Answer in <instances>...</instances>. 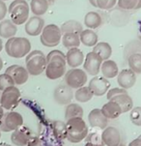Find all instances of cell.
I'll return each mask as SVG.
<instances>
[{"mask_svg": "<svg viewBox=\"0 0 141 146\" xmlns=\"http://www.w3.org/2000/svg\"><path fill=\"white\" fill-rule=\"evenodd\" d=\"M48 65L46 68V76L48 80H55L66 74L67 60L66 55L59 49L51 50L46 55Z\"/></svg>", "mask_w": 141, "mask_h": 146, "instance_id": "1", "label": "cell"}, {"mask_svg": "<svg viewBox=\"0 0 141 146\" xmlns=\"http://www.w3.org/2000/svg\"><path fill=\"white\" fill-rule=\"evenodd\" d=\"M67 139L71 143H78L88 135V127L81 117L71 118L66 121Z\"/></svg>", "mask_w": 141, "mask_h": 146, "instance_id": "2", "label": "cell"}, {"mask_svg": "<svg viewBox=\"0 0 141 146\" xmlns=\"http://www.w3.org/2000/svg\"><path fill=\"white\" fill-rule=\"evenodd\" d=\"M5 50L10 57L19 59L26 56L31 51V43L27 38L13 37L7 40Z\"/></svg>", "mask_w": 141, "mask_h": 146, "instance_id": "3", "label": "cell"}, {"mask_svg": "<svg viewBox=\"0 0 141 146\" xmlns=\"http://www.w3.org/2000/svg\"><path fill=\"white\" fill-rule=\"evenodd\" d=\"M26 70L31 76H40L46 71L48 61L46 56L41 50H32L26 55L25 58Z\"/></svg>", "mask_w": 141, "mask_h": 146, "instance_id": "4", "label": "cell"}, {"mask_svg": "<svg viewBox=\"0 0 141 146\" xmlns=\"http://www.w3.org/2000/svg\"><path fill=\"white\" fill-rule=\"evenodd\" d=\"M29 12L30 6L25 0H14L8 8L11 21L16 25H21L28 21Z\"/></svg>", "mask_w": 141, "mask_h": 146, "instance_id": "5", "label": "cell"}, {"mask_svg": "<svg viewBox=\"0 0 141 146\" xmlns=\"http://www.w3.org/2000/svg\"><path fill=\"white\" fill-rule=\"evenodd\" d=\"M63 33L61 28L56 24H48L44 27L41 33L40 40L43 46L46 48H54L58 46L62 40Z\"/></svg>", "mask_w": 141, "mask_h": 146, "instance_id": "6", "label": "cell"}, {"mask_svg": "<svg viewBox=\"0 0 141 146\" xmlns=\"http://www.w3.org/2000/svg\"><path fill=\"white\" fill-rule=\"evenodd\" d=\"M21 91L16 86H11L2 91L1 99H0V105L4 110H14L19 106L21 102Z\"/></svg>", "mask_w": 141, "mask_h": 146, "instance_id": "7", "label": "cell"}, {"mask_svg": "<svg viewBox=\"0 0 141 146\" xmlns=\"http://www.w3.org/2000/svg\"><path fill=\"white\" fill-rule=\"evenodd\" d=\"M23 125V117L19 112L11 110L5 113L0 120V131L5 133L14 132Z\"/></svg>", "mask_w": 141, "mask_h": 146, "instance_id": "8", "label": "cell"}, {"mask_svg": "<svg viewBox=\"0 0 141 146\" xmlns=\"http://www.w3.org/2000/svg\"><path fill=\"white\" fill-rule=\"evenodd\" d=\"M65 83L71 89H78L85 86L87 82V73L78 68H73L66 72L64 76Z\"/></svg>", "mask_w": 141, "mask_h": 146, "instance_id": "9", "label": "cell"}, {"mask_svg": "<svg viewBox=\"0 0 141 146\" xmlns=\"http://www.w3.org/2000/svg\"><path fill=\"white\" fill-rule=\"evenodd\" d=\"M103 62V59L98 53L91 51V52H88L87 55H86L85 60H84L83 69L89 75L96 76L100 73Z\"/></svg>", "mask_w": 141, "mask_h": 146, "instance_id": "10", "label": "cell"}, {"mask_svg": "<svg viewBox=\"0 0 141 146\" xmlns=\"http://www.w3.org/2000/svg\"><path fill=\"white\" fill-rule=\"evenodd\" d=\"M73 98V89L69 87L67 84L58 85L53 91V99L58 105L60 106H68L71 104Z\"/></svg>", "mask_w": 141, "mask_h": 146, "instance_id": "11", "label": "cell"}, {"mask_svg": "<svg viewBox=\"0 0 141 146\" xmlns=\"http://www.w3.org/2000/svg\"><path fill=\"white\" fill-rule=\"evenodd\" d=\"M88 87L91 89L94 96L101 97V96H103L105 94L107 93V91L109 90L110 82L105 76H96L95 78H93L89 81Z\"/></svg>", "mask_w": 141, "mask_h": 146, "instance_id": "12", "label": "cell"}, {"mask_svg": "<svg viewBox=\"0 0 141 146\" xmlns=\"http://www.w3.org/2000/svg\"><path fill=\"white\" fill-rule=\"evenodd\" d=\"M34 135L32 132L27 127L21 126L18 130L14 131L11 135L12 143L16 146H26L33 139Z\"/></svg>", "mask_w": 141, "mask_h": 146, "instance_id": "13", "label": "cell"}, {"mask_svg": "<svg viewBox=\"0 0 141 146\" xmlns=\"http://www.w3.org/2000/svg\"><path fill=\"white\" fill-rule=\"evenodd\" d=\"M5 73L8 74L14 80L15 83L17 85H22L28 80L29 73L26 70V68L19 65H12L8 67L5 71Z\"/></svg>", "mask_w": 141, "mask_h": 146, "instance_id": "14", "label": "cell"}, {"mask_svg": "<svg viewBox=\"0 0 141 146\" xmlns=\"http://www.w3.org/2000/svg\"><path fill=\"white\" fill-rule=\"evenodd\" d=\"M101 141L106 146H119L121 143V135L117 128L106 127L101 133Z\"/></svg>", "mask_w": 141, "mask_h": 146, "instance_id": "15", "label": "cell"}, {"mask_svg": "<svg viewBox=\"0 0 141 146\" xmlns=\"http://www.w3.org/2000/svg\"><path fill=\"white\" fill-rule=\"evenodd\" d=\"M117 82L123 89L132 88L136 82V74L130 69H124L118 74Z\"/></svg>", "mask_w": 141, "mask_h": 146, "instance_id": "16", "label": "cell"}, {"mask_svg": "<svg viewBox=\"0 0 141 146\" xmlns=\"http://www.w3.org/2000/svg\"><path fill=\"white\" fill-rule=\"evenodd\" d=\"M88 121L92 128H98L101 130H105L108 124V119L103 115V111L100 108H94L89 112Z\"/></svg>", "mask_w": 141, "mask_h": 146, "instance_id": "17", "label": "cell"}, {"mask_svg": "<svg viewBox=\"0 0 141 146\" xmlns=\"http://www.w3.org/2000/svg\"><path fill=\"white\" fill-rule=\"evenodd\" d=\"M44 27V21L41 17L34 16L28 19L25 23V32L27 35L30 36H38L41 35Z\"/></svg>", "mask_w": 141, "mask_h": 146, "instance_id": "18", "label": "cell"}, {"mask_svg": "<svg viewBox=\"0 0 141 146\" xmlns=\"http://www.w3.org/2000/svg\"><path fill=\"white\" fill-rule=\"evenodd\" d=\"M67 64L71 68H78L84 62V54L78 48L68 49L66 54Z\"/></svg>", "mask_w": 141, "mask_h": 146, "instance_id": "19", "label": "cell"}, {"mask_svg": "<svg viewBox=\"0 0 141 146\" xmlns=\"http://www.w3.org/2000/svg\"><path fill=\"white\" fill-rule=\"evenodd\" d=\"M101 110L103 111V115L108 120L116 119V118H118L123 113L121 106L116 102H114V101H108L107 103L103 106V108Z\"/></svg>", "mask_w": 141, "mask_h": 146, "instance_id": "20", "label": "cell"}, {"mask_svg": "<svg viewBox=\"0 0 141 146\" xmlns=\"http://www.w3.org/2000/svg\"><path fill=\"white\" fill-rule=\"evenodd\" d=\"M18 27L11 19H3L0 21V37L4 39H10L16 37Z\"/></svg>", "mask_w": 141, "mask_h": 146, "instance_id": "21", "label": "cell"}, {"mask_svg": "<svg viewBox=\"0 0 141 146\" xmlns=\"http://www.w3.org/2000/svg\"><path fill=\"white\" fill-rule=\"evenodd\" d=\"M101 72L103 74V76L108 80V78H113L117 76L119 74V69H118V66L115 61L108 59V60L103 61L101 64Z\"/></svg>", "mask_w": 141, "mask_h": 146, "instance_id": "22", "label": "cell"}, {"mask_svg": "<svg viewBox=\"0 0 141 146\" xmlns=\"http://www.w3.org/2000/svg\"><path fill=\"white\" fill-rule=\"evenodd\" d=\"M110 101H114L121 106L122 108L123 113L125 112H128L132 110V106H133V102H132V99L130 97V95L127 93H122L119 94V95L115 96L111 99Z\"/></svg>", "mask_w": 141, "mask_h": 146, "instance_id": "23", "label": "cell"}, {"mask_svg": "<svg viewBox=\"0 0 141 146\" xmlns=\"http://www.w3.org/2000/svg\"><path fill=\"white\" fill-rule=\"evenodd\" d=\"M80 42L86 46H95L98 44V35L92 29H84L79 34Z\"/></svg>", "mask_w": 141, "mask_h": 146, "instance_id": "24", "label": "cell"}, {"mask_svg": "<svg viewBox=\"0 0 141 146\" xmlns=\"http://www.w3.org/2000/svg\"><path fill=\"white\" fill-rule=\"evenodd\" d=\"M101 17L97 12H89L84 17V24L88 29H96L101 25Z\"/></svg>", "mask_w": 141, "mask_h": 146, "instance_id": "25", "label": "cell"}, {"mask_svg": "<svg viewBox=\"0 0 141 146\" xmlns=\"http://www.w3.org/2000/svg\"><path fill=\"white\" fill-rule=\"evenodd\" d=\"M62 44L66 48H78L81 44L79 34L76 33H64L62 36Z\"/></svg>", "mask_w": 141, "mask_h": 146, "instance_id": "26", "label": "cell"}, {"mask_svg": "<svg viewBox=\"0 0 141 146\" xmlns=\"http://www.w3.org/2000/svg\"><path fill=\"white\" fill-rule=\"evenodd\" d=\"M49 7L48 0H31L30 9L35 16L41 17L46 13Z\"/></svg>", "mask_w": 141, "mask_h": 146, "instance_id": "27", "label": "cell"}, {"mask_svg": "<svg viewBox=\"0 0 141 146\" xmlns=\"http://www.w3.org/2000/svg\"><path fill=\"white\" fill-rule=\"evenodd\" d=\"M93 51L96 53H98L101 56L103 61L108 60L110 58L111 54H112V48L108 43L105 42H100L94 46Z\"/></svg>", "mask_w": 141, "mask_h": 146, "instance_id": "28", "label": "cell"}, {"mask_svg": "<svg viewBox=\"0 0 141 146\" xmlns=\"http://www.w3.org/2000/svg\"><path fill=\"white\" fill-rule=\"evenodd\" d=\"M61 31L62 33H76V34H80L81 31L83 30L82 24L80 23L79 21H73V19H71V21H68L66 22H64L61 25Z\"/></svg>", "mask_w": 141, "mask_h": 146, "instance_id": "29", "label": "cell"}, {"mask_svg": "<svg viewBox=\"0 0 141 146\" xmlns=\"http://www.w3.org/2000/svg\"><path fill=\"white\" fill-rule=\"evenodd\" d=\"M83 108L79 105L75 103H71L66 106L65 110V119L69 120L71 118L81 117L83 116Z\"/></svg>", "mask_w": 141, "mask_h": 146, "instance_id": "30", "label": "cell"}, {"mask_svg": "<svg viewBox=\"0 0 141 146\" xmlns=\"http://www.w3.org/2000/svg\"><path fill=\"white\" fill-rule=\"evenodd\" d=\"M93 97L94 94L88 86H82V87L76 89L75 93V99L79 103H87Z\"/></svg>", "mask_w": 141, "mask_h": 146, "instance_id": "31", "label": "cell"}, {"mask_svg": "<svg viewBox=\"0 0 141 146\" xmlns=\"http://www.w3.org/2000/svg\"><path fill=\"white\" fill-rule=\"evenodd\" d=\"M128 64L130 70H132L135 74H141V53H132L128 58Z\"/></svg>", "mask_w": 141, "mask_h": 146, "instance_id": "32", "label": "cell"}, {"mask_svg": "<svg viewBox=\"0 0 141 146\" xmlns=\"http://www.w3.org/2000/svg\"><path fill=\"white\" fill-rule=\"evenodd\" d=\"M117 4L119 8L126 11H135L141 9V0H118Z\"/></svg>", "mask_w": 141, "mask_h": 146, "instance_id": "33", "label": "cell"}, {"mask_svg": "<svg viewBox=\"0 0 141 146\" xmlns=\"http://www.w3.org/2000/svg\"><path fill=\"white\" fill-rule=\"evenodd\" d=\"M52 125H53V133H55V137L58 139L63 140L64 138H67L66 123L62 122V121H54Z\"/></svg>", "mask_w": 141, "mask_h": 146, "instance_id": "34", "label": "cell"}, {"mask_svg": "<svg viewBox=\"0 0 141 146\" xmlns=\"http://www.w3.org/2000/svg\"><path fill=\"white\" fill-rule=\"evenodd\" d=\"M15 81L8 74L4 73L0 75V91H4L5 89L11 86H15Z\"/></svg>", "mask_w": 141, "mask_h": 146, "instance_id": "35", "label": "cell"}, {"mask_svg": "<svg viewBox=\"0 0 141 146\" xmlns=\"http://www.w3.org/2000/svg\"><path fill=\"white\" fill-rule=\"evenodd\" d=\"M130 119L135 126H141V106L132 108L130 114Z\"/></svg>", "mask_w": 141, "mask_h": 146, "instance_id": "36", "label": "cell"}, {"mask_svg": "<svg viewBox=\"0 0 141 146\" xmlns=\"http://www.w3.org/2000/svg\"><path fill=\"white\" fill-rule=\"evenodd\" d=\"M118 0H97L98 8L101 10H110L115 6Z\"/></svg>", "mask_w": 141, "mask_h": 146, "instance_id": "37", "label": "cell"}, {"mask_svg": "<svg viewBox=\"0 0 141 146\" xmlns=\"http://www.w3.org/2000/svg\"><path fill=\"white\" fill-rule=\"evenodd\" d=\"M122 93H127V90L121 87L120 88L115 87V88L109 89V90L107 91V94H106V98H107L108 101H110L113 97H115V96L119 95V94H122Z\"/></svg>", "mask_w": 141, "mask_h": 146, "instance_id": "38", "label": "cell"}, {"mask_svg": "<svg viewBox=\"0 0 141 146\" xmlns=\"http://www.w3.org/2000/svg\"><path fill=\"white\" fill-rule=\"evenodd\" d=\"M8 13V8L3 0H0V21H3Z\"/></svg>", "mask_w": 141, "mask_h": 146, "instance_id": "39", "label": "cell"}, {"mask_svg": "<svg viewBox=\"0 0 141 146\" xmlns=\"http://www.w3.org/2000/svg\"><path fill=\"white\" fill-rule=\"evenodd\" d=\"M26 146H44V145H43V143H42V141L39 139L38 137H34L33 139H32Z\"/></svg>", "mask_w": 141, "mask_h": 146, "instance_id": "40", "label": "cell"}, {"mask_svg": "<svg viewBox=\"0 0 141 146\" xmlns=\"http://www.w3.org/2000/svg\"><path fill=\"white\" fill-rule=\"evenodd\" d=\"M128 146H141V138L137 137L135 139H133L132 142L128 144Z\"/></svg>", "mask_w": 141, "mask_h": 146, "instance_id": "41", "label": "cell"}, {"mask_svg": "<svg viewBox=\"0 0 141 146\" xmlns=\"http://www.w3.org/2000/svg\"><path fill=\"white\" fill-rule=\"evenodd\" d=\"M84 146H103V144H101V143H98V142L88 141Z\"/></svg>", "mask_w": 141, "mask_h": 146, "instance_id": "42", "label": "cell"}, {"mask_svg": "<svg viewBox=\"0 0 141 146\" xmlns=\"http://www.w3.org/2000/svg\"><path fill=\"white\" fill-rule=\"evenodd\" d=\"M89 2H90V4L92 5L93 7H96V8H98V3H97V0H89Z\"/></svg>", "mask_w": 141, "mask_h": 146, "instance_id": "43", "label": "cell"}, {"mask_svg": "<svg viewBox=\"0 0 141 146\" xmlns=\"http://www.w3.org/2000/svg\"><path fill=\"white\" fill-rule=\"evenodd\" d=\"M4 114H5V113H4V108H2L1 105H0V120H1V118L3 117Z\"/></svg>", "mask_w": 141, "mask_h": 146, "instance_id": "44", "label": "cell"}, {"mask_svg": "<svg viewBox=\"0 0 141 146\" xmlns=\"http://www.w3.org/2000/svg\"><path fill=\"white\" fill-rule=\"evenodd\" d=\"M137 37H138V39L141 41V25L138 27V29H137Z\"/></svg>", "mask_w": 141, "mask_h": 146, "instance_id": "45", "label": "cell"}, {"mask_svg": "<svg viewBox=\"0 0 141 146\" xmlns=\"http://www.w3.org/2000/svg\"><path fill=\"white\" fill-rule=\"evenodd\" d=\"M2 48H3V42H2L1 38H0V52H1Z\"/></svg>", "mask_w": 141, "mask_h": 146, "instance_id": "46", "label": "cell"}, {"mask_svg": "<svg viewBox=\"0 0 141 146\" xmlns=\"http://www.w3.org/2000/svg\"><path fill=\"white\" fill-rule=\"evenodd\" d=\"M2 68H3V61H2L1 57H0V71L2 70Z\"/></svg>", "mask_w": 141, "mask_h": 146, "instance_id": "47", "label": "cell"}, {"mask_svg": "<svg viewBox=\"0 0 141 146\" xmlns=\"http://www.w3.org/2000/svg\"><path fill=\"white\" fill-rule=\"evenodd\" d=\"M48 2L49 5H53V3L55 2V0H48Z\"/></svg>", "mask_w": 141, "mask_h": 146, "instance_id": "48", "label": "cell"}, {"mask_svg": "<svg viewBox=\"0 0 141 146\" xmlns=\"http://www.w3.org/2000/svg\"><path fill=\"white\" fill-rule=\"evenodd\" d=\"M0 146H12V145H10V144H7V143L3 142V143H0Z\"/></svg>", "mask_w": 141, "mask_h": 146, "instance_id": "49", "label": "cell"}, {"mask_svg": "<svg viewBox=\"0 0 141 146\" xmlns=\"http://www.w3.org/2000/svg\"><path fill=\"white\" fill-rule=\"evenodd\" d=\"M0 138H1V131H0Z\"/></svg>", "mask_w": 141, "mask_h": 146, "instance_id": "50", "label": "cell"}, {"mask_svg": "<svg viewBox=\"0 0 141 146\" xmlns=\"http://www.w3.org/2000/svg\"><path fill=\"white\" fill-rule=\"evenodd\" d=\"M0 99H1V93H0Z\"/></svg>", "mask_w": 141, "mask_h": 146, "instance_id": "51", "label": "cell"}, {"mask_svg": "<svg viewBox=\"0 0 141 146\" xmlns=\"http://www.w3.org/2000/svg\"><path fill=\"white\" fill-rule=\"evenodd\" d=\"M140 137V138H141V135H139V137Z\"/></svg>", "mask_w": 141, "mask_h": 146, "instance_id": "52", "label": "cell"}, {"mask_svg": "<svg viewBox=\"0 0 141 146\" xmlns=\"http://www.w3.org/2000/svg\"><path fill=\"white\" fill-rule=\"evenodd\" d=\"M3 1H5V0H3Z\"/></svg>", "mask_w": 141, "mask_h": 146, "instance_id": "53", "label": "cell"}]
</instances>
